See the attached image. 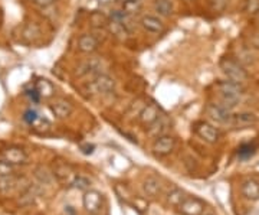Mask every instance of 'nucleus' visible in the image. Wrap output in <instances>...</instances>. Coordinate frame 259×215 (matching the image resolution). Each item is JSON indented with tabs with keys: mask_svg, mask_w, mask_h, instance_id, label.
<instances>
[{
	"mask_svg": "<svg viewBox=\"0 0 259 215\" xmlns=\"http://www.w3.org/2000/svg\"><path fill=\"white\" fill-rule=\"evenodd\" d=\"M216 90H218V95H219V101L218 103L223 105L228 110H233L239 101L241 97L245 93V87L242 84H238L231 80H223L216 84Z\"/></svg>",
	"mask_w": 259,
	"mask_h": 215,
	"instance_id": "f257e3e1",
	"label": "nucleus"
},
{
	"mask_svg": "<svg viewBox=\"0 0 259 215\" xmlns=\"http://www.w3.org/2000/svg\"><path fill=\"white\" fill-rule=\"evenodd\" d=\"M219 66H221V71L223 73V75L226 77V80H231V81H235L238 84H245L249 78L248 75V71L245 69V66L242 65L239 61L233 59L231 56H225L221 59L219 62Z\"/></svg>",
	"mask_w": 259,
	"mask_h": 215,
	"instance_id": "f03ea898",
	"label": "nucleus"
},
{
	"mask_svg": "<svg viewBox=\"0 0 259 215\" xmlns=\"http://www.w3.org/2000/svg\"><path fill=\"white\" fill-rule=\"evenodd\" d=\"M90 87L93 88L94 93L100 94V95H110L115 91V80L111 75L100 74L94 75V80L91 81Z\"/></svg>",
	"mask_w": 259,
	"mask_h": 215,
	"instance_id": "7ed1b4c3",
	"label": "nucleus"
},
{
	"mask_svg": "<svg viewBox=\"0 0 259 215\" xmlns=\"http://www.w3.org/2000/svg\"><path fill=\"white\" fill-rule=\"evenodd\" d=\"M193 130L202 140H204L206 143H210V145L218 143L219 139H221V131H219V129L207 122L194 123Z\"/></svg>",
	"mask_w": 259,
	"mask_h": 215,
	"instance_id": "20e7f679",
	"label": "nucleus"
},
{
	"mask_svg": "<svg viewBox=\"0 0 259 215\" xmlns=\"http://www.w3.org/2000/svg\"><path fill=\"white\" fill-rule=\"evenodd\" d=\"M82 205L88 214H100L102 206H104V197H102L101 192H98V191L88 189V191H85V194H83Z\"/></svg>",
	"mask_w": 259,
	"mask_h": 215,
	"instance_id": "39448f33",
	"label": "nucleus"
},
{
	"mask_svg": "<svg viewBox=\"0 0 259 215\" xmlns=\"http://www.w3.org/2000/svg\"><path fill=\"white\" fill-rule=\"evenodd\" d=\"M204 112L207 114V117L213 122L219 123V124H229L232 119L231 110L225 109L219 103H209L206 105Z\"/></svg>",
	"mask_w": 259,
	"mask_h": 215,
	"instance_id": "423d86ee",
	"label": "nucleus"
},
{
	"mask_svg": "<svg viewBox=\"0 0 259 215\" xmlns=\"http://www.w3.org/2000/svg\"><path fill=\"white\" fill-rule=\"evenodd\" d=\"M2 158L9 162L10 165L16 166V165H26L29 160V155L26 150L19 148V146H9L6 149L2 150Z\"/></svg>",
	"mask_w": 259,
	"mask_h": 215,
	"instance_id": "0eeeda50",
	"label": "nucleus"
},
{
	"mask_svg": "<svg viewBox=\"0 0 259 215\" xmlns=\"http://www.w3.org/2000/svg\"><path fill=\"white\" fill-rule=\"evenodd\" d=\"M176 148V139L170 134H163L153 143V152L157 156H167Z\"/></svg>",
	"mask_w": 259,
	"mask_h": 215,
	"instance_id": "6e6552de",
	"label": "nucleus"
},
{
	"mask_svg": "<svg viewBox=\"0 0 259 215\" xmlns=\"http://www.w3.org/2000/svg\"><path fill=\"white\" fill-rule=\"evenodd\" d=\"M100 45H101L100 39L95 35H93V33H82L81 37L78 38V41H76L78 51L82 52V54H90V55L94 54V52H97Z\"/></svg>",
	"mask_w": 259,
	"mask_h": 215,
	"instance_id": "1a4fd4ad",
	"label": "nucleus"
},
{
	"mask_svg": "<svg viewBox=\"0 0 259 215\" xmlns=\"http://www.w3.org/2000/svg\"><path fill=\"white\" fill-rule=\"evenodd\" d=\"M179 211L182 215H202L204 212V202L196 197H186L179 205Z\"/></svg>",
	"mask_w": 259,
	"mask_h": 215,
	"instance_id": "9d476101",
	"label": "nucleus"
},
{
	"mask_svg": "<svg viewBox=\"0 0 259 215\" xmlns=\"http://www.w3.org/2000/svg\"><path fill=\"white\" fill-rule=\"evenodd\" d=\"M140 26L144 29L146 32L151 35H160L164 32V23L163 20L154 15H144L140 19Z\"/></svg>",
	"mask_w": 259,
	"mask_h": 215,
	"instance_id": "9b49d317",
	"label": "nucleus"
},
{
	"mask_svg": "<svg viewBox=\"0 0 259 215\" xmlns=\"http://www.w3.org/2000/svg\"><path fill=\"white\" fill-rule=\"evenodd\" d=\"M54 176H55L61 184H64L66 187H72L75 178L78 176V173L69 165L59 163L54 168Z\"/></svg>",
	"mask_w": 259,
	"mask_h": 215,
	"instance_id": "f8f14e48",
	"label": "nucleus"
},
{
	"mask_svg": "<svg viewBox=\"0 0 259 215\" xmlns=\"http://www.w3.org/2000/svg\"><path fill=\"white\" fill-rule=\"evenodd\" d=\"M160 114H161V113H160V109H158L157 104L148 103L147 105H144V107H143V110L140 112L139 120L140 123L146 127V129H148L153 123L157 120Z\"/></svg>",
	"mask_w": 259,
	"mask_h": 215,
	"instance_id": "ddd939ff",
	"label": "nucleus"
},
{
	"mask_svg": "<svg viewBox=\"0 0 259 215\" xmlns=\"http://www.w3.org/2000/svg\"><path fill=\"white\" fill-rule=\"evenodd\" d=\"M258 123V119L253 113H238V114H232L229 126L235 129H248L252 127Z\"/></svg>",
	"mask_w": 259,
	"mask_h": 215,
	"instance_id": "4468645a",
	"label": "nucleus"
},
{
	"mask_svg": "<svg viewBox=\"0 0 259 215\" xmlns=\"http://www.w3.org/2000/svg\"><path fill=\"white\" fill-rule=\"evenodd\" d=\"M51 112L54 113L56 119L65 120L74 113V105L65 98H56L55 101H52L51 104Z\"/></svg>",
	"mask_w": 259,
	"mask_h": 215,
	"instance_id": "2eb2a0df",
	"label": "nucleus"
},
{
	"mask_svg": "<svg viewBox=\"0 0 259 215\" xmlns=\"http://www.w3.org/2000/svg\"><path fill=\"white\" fill-rule=\"evenodd\" d=\"M171 126L170 119L167 117V114H160L158 119L148 127V134L154 139H157L163 134H168V129Z\"/></svg>",
	"mask_w": 259,
	"mask_h": 215,
	"instance_id": "dca6fc26",
	"label": "nucleus"
},
{
	"mask_svg": "<svg viewBox=\"0 0 259 215\" xmlns=\"http://www.w3.org/2000/svg\"><path fill=\"white\" fill-rule=\"evenodd\" d=\"M100 66L101 62L97 58H88L82 61L79 65L76 66L75 75L76 77H85V75H97L100 74Z\"/></svg>",
	"mask_w": 259,
	"mask_h": 215,
	"instance_id": "f3484780",
	"label": "nucleus"
},
{
	"mask_svg": "<svg viewBox=\"0 0 259 215\" xmlns=\"http://www.w3.org/2000/svg\"><path fill=\"white\" fill-rule=\"evenodd\" d=\"M241 194L248 201H258L259 199V182L256 179L249 178L243 181L241 187Z\"/></svg>",
	"mask_w": 259,
	"mask_h": 215,
	"instance_id": "a211bd4d",
	"label": "nucleus"
},
{
	"mask_svg": "<svg viewBox=\"0 0 259 215\" xmlns=\"http://www.w3.org/2000/svg\"><path fill=\"white\" fill-rule=\"evenodd\" d=\"M107 30L111 33L112 37L117 38L118 41H125V39L130 37V33H131L128 29L125 28L121 22L114 20V19H110V20H108V23H107Z\"/></svg>",
	"mask_w": 259,
	"mask_h": 215,
	"instance_id": "6ab92c4d",
	"label": "nucleus"
},
{
	"mask_svg": "<svg viewBox=\"0 0 259 215\" xmlns=\"http://www.w3.org/2000/svg\"><path fill=\"white\" fill-rule=\"evenodd\" d=\"M35 90L40 95V98H51L55 94V87L47 78H39L35 83Z\"/></svg>",
	"mask_w": 259,
	"mask_h": 215,
	"instance_id": "aec40b11",
	"label": "nucleus"
},
{
	"mask_svg": "<svg viewBox=\"0 0 259 215\" xmlns=\"http://www.w3.org/2000/svg\"><path fill=\"white\" fill-rule=\"evenodd\" d=\"M153 8L154 12L161 18H170L175 13V6L171 0H154Z\"/></svg>",
	"mask_w": 259,
	"mask_h": 215,
	"instance_id": "412c9836",
	"label": "nucleus"
},
{
	"mask_svg": "<svg viewBox=\"0 0 259 215\" xmlns=\"http://www.w3.org/2000/svg\"><path fill=\"white\" fill-rule=\"evenodd\" d=\"M143 191L150 198H156L161 191V184L156 176H148L143 182Z\"/></svg>",
	"mask_w": 259,
	"mask_h": 215,
	"instance_id": "4be33fe9",
	"label": "nucleus"
},
{
	"mask_svg": "<svg viewBox=\"0 0 259 215\" xmlns=\"http://www.w3.org/2000/svg\"><path fill=\"white\" fill-rule=\"evenodd\" d=\"M143 9V0H121V10L130 16L137 15Z\"/></svg>",
	"mask_w": 259,
	"mask_h": 215,
	"instance_id": "5701e85b",
	"label": "nucleus"
},
{
	"mask_svg": "<svg viewBox=\"0 0 259 215\" xmlns=\"http://www.w3.org/2000/svg\"><path fill=\"white\" fill-rule=\"evenodd\" d=\"M29 126L36 131V133H40V134H45V133L51 130V123L48 122L47 119L40 117L39 114H36V117L32 120V123Z\"/></svg>",
	"mask_w": 259,
	"mask_h": 215,
	"instance_id": "b1692460",
	"label": "nucleus"
},
{
	"mask_svg": "<svg viewBox=\"0 0 259 215\" xmlns=\"http://www.w3.org/2000/svg\"><path fill=\"white\" fill-rule=\"evenodd\" d=\"M35 178L42 184V185H51L54 182V173H51L47 168L37 166L35 169Z\"/></svg>",
	"mask_w": 259,
	"mask_h": 215,
	"instance_id": "393cba45",
	"label": "nucleus"
},
{
	"mask_svg": "<svg viewBox=\"0 0 259 215\" xmlns=\"http://www.w3.org/2000/svg\"><path fill=\"white\" fill-rule=\"evenodd\" d=\"M185 192H183L182 189H179V188H175L173 191L168 192V195H167V202H168L170 205L179 208V205L185 201Z\"/></svg>",
	"mask_w": 259,
	"mask_h": 215,
	"instance_id": "a878e982",
	"label": "nucleus"
},
{
	"mask_svg": "<svg viewBox=\"0 0 259 215\" xmlns=\"http://www.w3.org/2000/svg\"><path fill=\"white\" fill-rule=\"evenodd\" d=\"M16 188V179L15 176H2L0 178V192L3 194H9Z\"/></svg>",
	"mask_w": 259,
	"mask_h": 215,
	"instance_id": "bb28decb",
	"label": "nucleus"
},
{
	"mask_svg": "<svg viewBox=\"0 0 259 215\" xmlns=\"http://www.w3.org/2000/svg\"><path fill=\"white\" fill-rule=\"evenodd\" d=\"M255 149H256V146H253V145H242L241 148L238 149V155H239V158L241 159H249L250 156L255 153Z\"/></svg>",
	"mask_w": 259,
	"mask_h": 215,
	"instance_id": "cd10ccee",
	"label": "nucleus"
},
{
	"mask_svg": "<svg viewBox=\"0 0 259 215\" xmlns=\"http://www.w3.org/2000/svg\"><path fill=\"white\" fill-rule=\"evenodd\" d=\"M72 187L76 188V189H79V191H88L90 187H91V181L88 178H85V176H82V175H78V176L75 178Z\"/></svg>",
	"mask_w": 259,
	"mask_h": 215,
	"instance_id": "c85d7f7f",
	"label": "nucleus"
},
{
	"mask_svg": "<svg viewBox=\"0 0 259 215\" xmlns=\"http://www.w3.org/2000/svg\"><path fill=\"white\" fill-rule=\"evenodd\" d=\"M243 12H246L249 15H256L259 12V0H245Z\"/></svg>",
	"mask_w": 259,
	"mask_h": 215,
	"instance_id": "c756f323",
	"label": "nucleus"
},
{
	"mask_svg": "<svg viewBox=\"0 0 259 215\" xmlns=\"http://www.w3.org/2000/svg\"><path fill=\"white\" fill-rule=\"evenodd\" d=\"M15 173V169H13V165H10L9 162L6 160H0V178L2 176H12Z\"/></svg>",
	"mask_w": 259,
	"mask_h": 215,
	"instance_id": "7c9ffc66",
	"label": "nucleus"
},
{
	"mask_svg": "<svg viewBox=\"0 0 259 215\" xmlns=\"http://www.w3.org/2000/svg\"><path fill=\"white\" fill-rule=\"evenodd\" d=\"M209 3H210L213 12H223L228 8L229 0H209Z\"/></svg>",
	"mask_w": 259,
	"mask_h": 215,
	"instance_id": "2f4dec72",
	"label": "nucleus"
},
{
	"mask_svg": "<svg viewBox=\"0 0 259 215\" xmlns=\"http://www.w3.org/2000/svg\"><path fill=\"white\" fill-rule=\"evenodd\" d=\"M56 0H33V3L36 5L37 8H42V9H45V8H49V6H52L54 3H55Z\"/></svg>",
	"mask_w": 259,
	"mask_h": 215,
	"instance_id": "473e14b6",
	"label": "nucleus"
},
{
	"mask_svg": "<svg viewBox=\"0 0 259 215\" xmlns=\"http://www.w3.org/2000/svg\"><path fill=\"white\" fill-rule=\"evenodd\" d=\"M94 149H95V146L94 145H88V143L81 146V150H82L83 155H93Z\"/></svg>",
	"mask_w": 259,
	"mask_h": 215,
	"instance_id": "72a5a7b5",
	"label": "nucleus"
},
{
	"mask_svg": "<svg viewBox=\"0 0 259 215\" xmlns=\"http://www.w3.org/2000/svg\"><path fill=\"white\" fill-rule=\"evenodd\" d=\"M26 94H28L29 98H30L32 101H35V103H37V101L40 100V95L37 94V91H36V90H35V88H33V90H30V91H28V93H26Z\"/></svg>",
	"mask_w": 259,
	"mask_h": 215,
	"instance_id": "f704fd0d",
	"label": "nucleus"
},
{
	"mask_svg": "<svg viewBox=\"0 0 259 215\" xmlns=\"http://www.w3.org/2000/svg\"><path fill=\"white\" fill-rule=\"evenodd\" d=\"M202 215H214V214H213V212H203Z\"/></svg>",
	"mask_w": 259,
	"mask_h": 215,
	"instance_id": "c9c22d12",
	"label": "nucleus"
},
{
	"mask_svg": "<svg viewBox=\"0 0 259 215\" xmlns=\"http://www.w3.org/2000/svg\"><path fill=\"white\" fill-rule=\"evenodd\" d=\"M255 18H256V20H258V23H259V12L255 15Z\"/></svg>",
	"mask_w": 259,
	"mask_h": 215,
	"instance_id": "e433bc0d",
	"label": "nucleus"
},
{
	"mask_svg": "<svg viewBox=\"0 0 259 215\" xmlns=\"http://www.w3.org/2000/svg\"><path fill=\"white\" fill-rule=\"evenodd\" d=\"M187 2H194V0H187Z\"/></svg>",
	"mask_w": 259,
	"mask_h": 215,
	"instance_id": "4c0bfd02",
	"label": "nucleus"
}]
</instances>
